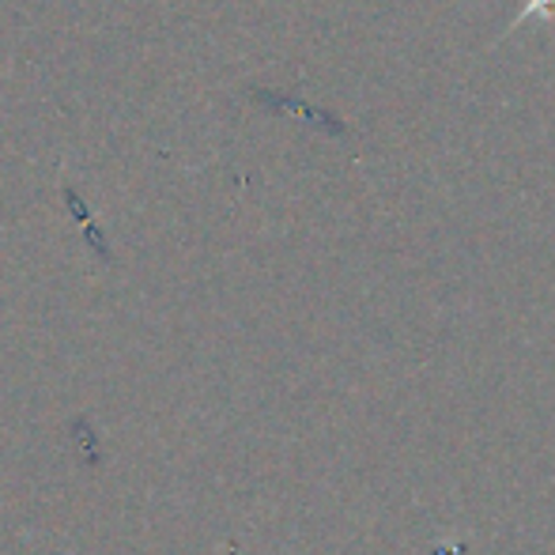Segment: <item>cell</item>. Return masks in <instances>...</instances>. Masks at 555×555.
I'll return each instance as SVG.
<instances>
[{
    "label": "cell",
    "mask_w": 555,
    "mask_h": 555,
    "mask_svg": "<svg viewBox=\"0 0 555 555\" xmlns=\"http://www.w3.org/2000/svg\"><path fill=\"white\" fill-rule=\"evenodd\" d=\"M541 4H552V8H555V0H526V4H521V12H518V23L526 20V15H533Z\"/></svg>",
    "instance_id": "1"
}]
</instances>
